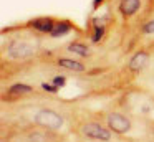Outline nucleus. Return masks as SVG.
Listing matches in <instances>:
<instances>
[{"instance_id":"11","label":"nucleus","mask_w":154,"mask_h":142,"mask_svg":"<svg viewBox=\"0 0 154 142\" xmlns=\"http://www.w3.org/2000/svg\"><path fill=\"white\" fill-rule=\"evenodd\" d=\"M70 51L78 53L80 56H88V55H90V50H88V46L81 45V43H71V45H70Z\"/></svg>"},{"instance_id":"8","label":"nucleus","mask_w":154,"mask_h":142,"mask_svg":"<svg viewBox=\"0 0 154 142\" xmlns=\"http://www.w3.org/2000/svg\"><path fill=\"white\" fill-rule=\"evenodd\" d=\"M58 65L61 68H66V69H71V71H83L85 66L81 65L80 61H75V59H68V58H60L58 59Z\"/></svg>"},{"instance_id":"2","label":"nucleus","mask_w":154,"mask_h":142,"mask_svg":"<svg viewBox=\"0 0 154 142\" xmlns=\"http://www.w3.org/2000/svg\"><path fill=\"white\" fill-rule=\"evenodd\" d=\"M108 125H109V127L113 129L114 132H119V134H123V132L129 131L131 122L128 121L124 116L114 112V114H109V117H108Z\"/></svg>"},{"instance_id":"14","label":"nucleus","mask_w":154,"mask_h":142,"mask_svg":"<svg viewBox=\"0 0 154 142\" xmlns=\"http://www.w3.org/2000/svg\"><path fill=\"white\" fill-rule=\"evenodd\" d=\"M65 81H66V79H65L63 76H57V78L53 79V84L60 88V86H63V84H65Z\"/></svg>"},{"instance_id":"7","label":"nucleus","mask_w":154,"mask_h":142,"mask_svg":"<svg viewBox=\"0 0 154 142\" xmlns=\"http://www.w3.org/2000/svg\"><path fill=\"white\" fill-rule=\"evenodd\" d=\"M32 26H33L35 30H38V32H43V33H50L51 30H53L55 23L51 22L50 18H37L32 22Z\"/></svg>"},{"instance_id":"9","label":"nucleus","mask_w":154,"mask_h":142,"mask_svg":"<svg viewBox=\"0 0 154 142\" xmlns=\"http://www.w3.org/2000/svg\"><path fill=\"white\" fill-rule=\"evenodd\" d=\"M70 28L71 26L68 25L66 22H60V23H55V26H53V30L50 32V35L51 36H63V35H66L68 32H70Z\"/></svg>"},{"instance_id":"16","label":"nucleus","mask_w":154,"mask_h":142,"mask_svg":"<svg viewBox=\"0 0 154 142\" xmlns=\"http://www.w3.org/2000/svg\"><path fill=\"white\" fill-rule=\"evenodd\" d=\"M100 2H103V0H94V7H98V5H100Z\"/></svg>"},{"instance_id":"5","label":"nucleus","mask_w":154,"mask_h":142,"mask_svg":"<svg viewBox=\"0 0 154 142\" xmlns=\"http://www.w3.org/2000/svg\"><path fill=\"white\" fill-rule=\"evenodd\" d=\"M147 61H149V55H147L146 51H139V53H136V55L131 58L129 69L131 71H141V69L147 65Z\"/></svg>"},{"instance_id":"10","label":"nucleus","mask_w":154,"mask_h":142,"mask_svg":"<svg viewBox=\"0 0 154 142\" xmlns=\"http://www.w3.org/2000/svg\"><path fill=\"white\" fill-rule=\"evenodd\" d=\"M32 91H33V89H32L28 84H15V86L10 88L8 94L10 96H20V94H30Z\"/></svg>"},{"instance_id":"4","label":"nucleus","mask_w":154,"mask_h":142,"mask_svg":"<svg viewBox=\"0 0 154 142\" xmlns=\"http://www.w3.org/2000/svg\"><path fill=\"white\" fill-rule=\"evenodd\" d=\"M83 132L88 135V137L101 139V140H109V137H111L109 131H106L104 127H101L100 124H86L83 127Z\"/></svg>"},{"instance_id":"13","label":"nucleus","mask_w":154,"mask_h":142,"mask_svg":"<svg viewBox=\"0 0 154 142\" xmlns=\"http://www.w3.org/2000/svg\"><path fill=\"white\" fill-rule=\"evenodd\" d=\"M42 88H43L45 91H50V92H57V91H58V86H55V84H47V83H43V84H42Z\"/></svg>"},{"instance_id":"12","label":"nucleus","mask_w":154,"mask_h":142,"mask_svg":"<svg viewBox=\"0 0 154 142\" xmlns=\"http://www.w3.org/2000/svg\"><path fill=\"white\" fill-rule=\"evenodd\" d=\"M103 33H104V28H103V26H98V28H96V32H94L93 41H100V40H101V36H103Z\"/></svg>"},{"instance_id":"6","label":"nucleus","mask_w":154,"mask_h":142,"mask_svg":"<svg viewBox=\"0 0 154 142\" xmlns=\"http://www.w3.org/2000/svg\"><path fill=\"white\" fill-rule=\"evenodd\" d=\"M139 5H141L139 0H123V2L119 3V10L123 12V15L129 17V15H133V13L137 12Z\"/></svg>"},{"instance_id":"1","label":"nucleus","mask_w":154,"mask_h":142,"mask_svg":"<svg viewBox=\"0 0 154 142\" xmlns=\"http://www.w3.org/2000/svg\"><path fill=\"white\" fill-rule=\"evenodd\" d=\"M35 122L38 125H43V127L48 129H60L63 125V119L61 116H58L57 112L48 111V109H43V111H38L35 114Z\"/></svg>"},{"instance_id":"15","label":"nucleus","mask_w":154,"mask_h":142,"mask_svg":"<svg viewBox=\"0 0 154 142\" xmlns=\"http://www.w3.org/2000/svg\"><path fill=\"white\" fill-rule=\"evenodd\" d=\"M144 32L146 33H154V22H149L146 26H144Z\"/></svg>"},{"instance_id":"3","label":"nucleus","mask_w":154,"mask_h":142,"mask_svg":"<svg viewBox=\"0 0 154 142\" xmlns=\"http://www.w3.org/2000/svg\"><path fill=\"white\" fill-rule=\"evenodd\" d=\"M8 55H10L12 58H17V59L28 58L30 55H33V46H32L30 43H25V41H17L10 46Z\"/></svg>"}]
</instances>
